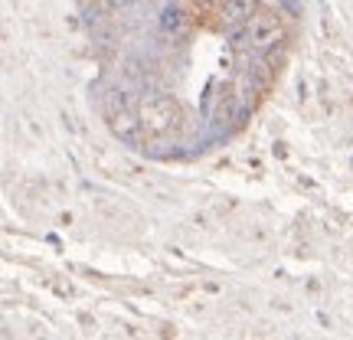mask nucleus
Masks as SVG:
<instances>
[{
  "mask_svg": "<svg viewBox=\"0 0 353 340\" xmlns=\"http://www.w3.org/2000/svg\"><path fill=\"white\" fill-rule=\"evenodd\" d=\"M242 37H245V43H249L255 52H268L285 39V23H281V17L272 10H255L252 20L242 26Z\"/></svg>",
  "mask_w": 353,
  "mask_h": 340,
  "instance_id": "nucleus-1",
  "label": "nucleus"
},
{
  "mask_svg": "<svg viewBox=\"0 0 353 340\" xmlns=\"http://www.w3.org/2000/svg\"><path fill=\"white\" fill-rule=\"evenodd\" d=\"M138 114H141V125L148 128V131L164 134L167 128H174L180 108H176V101L170 99V95H148V99L138 105Z\"/></svg>",
  "mask_w": 353,
  "mask_h": 340,
  "instance_id": "nucleus-2",
  "label": "nucleus"
},
{
  "mask_svg": "<svg viewBox=\"0 0 353 340\" xmlns=\"http://www.w3.org/2000/svg\"><path fill=\"white\" fill-rule=\"evenodd\" d=\"M105 118H108V128H112V134L114 138H121V141H134L141 134V114L128 105V101L121 99H108V105H105Z\"/></svg>",
  "mask_w": 353,
  "mask_h": 340,
  "instance_id": "nucleus-3",
  "label": "nucleus"
},
{
  "mask_svg": "<svg viewBox=\"0 0 353 340\" xmlns=\"http://www.w3.org/2000/svg\"><path fill=\"white\" fill-rule=\"evenodd\" d=\"M190 26H193V17H190L183 7H176V3H167L164 10H161V30H164L167 37H187Z\"/></svg>",
  "mask_w": 353,
  "mask_h": 340,
  "instance_id": "nucleus-4",
  "label": "nucleus"
},
{
  "mask_svg": "<svg viewBox=\"0 0 353 340\" xmlns=\"http://www.w3.org/2000/svg\"><path fill=\"white\" fill-rule=\"evenodd\" d=\"M259 10V0H223V20L229 26H245Z\"/></svg>",
  "mask_w": 353,
  "mask_h": 340,
  "instance_id": "nucleus-5",
  "label": "nucleus"
},
{
  "mask_svg": "<svg viewBox=\"0 0 353 340\" xmlns=\"http://www.w3.org/2000/svg\"><path fill=\"white\" fill-rule=\"evenodd\" d=\"M259 7H265V10H272V7H281V0H259Z\"/></svg>",
  "mask_w": 353,
  "mask_h": 340,
  "instance_id": "nucleus-6",
  "label": "nucleus"
},
{
  "mask_svg": "<svg viewBox=\"0 0 353 340\" xmlns=\"http://www.w3.org/2000/svg\"><path fill=\"white\" fill-rule=\"evenodd\" d=\"M193 3H200V7H206V3H213V0H193Z\"/></svg>",
  "mask_w": 353,
  "mask_h": 340,
  "instance_id": "nucleus-7",
  "label": "nucleus"
}]
</instances>
